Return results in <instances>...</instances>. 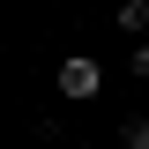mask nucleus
<instances>
[{"instance_id": "nucleus-5", "label": "nucleus", "mask_w": 149, "mask_h": 149, "mask_svg": "<svg viewBox=\"0 0 149 149\" xmlns=\"http://www.w3.org/2000/svg\"><path fill=\"white\" fill-rule=\"evenodd\" d=\"M67 149H74V142H67Z\"/></svg>"}, {"instance_id": "nucleus-3", "label": "nucleus", "mask_w": 149, "mask_h": 149, "mask_svg": "<svg viewBox=\"0 0 149 149\" xmlns=\"http://www.w3.org/2000/svg\"><path fill=\"white\" fill-rule=\"evenodd\" d=\"M119 142H127V149H149V112H142V119H127V127H119Z\"/></svg>"}, {"instance_id": "nucleus-1", "label": "nucleus", "mask_w": 149, "mask_h": 149, "mask_svg": "<svg viewBox=\"0 0 149 149\" xmlns=\"http://www.w3.org/2000/svg\"><path fill=\"white\" fill-rule=\"evenodd\" d=\"M104 90V60H60V97H67V104H90V97Z\"/></svg>"}, {"instance_id": "nucleus-2", "label": "nucleus", "mask_w": 149, "mask_h": 149, "mask_svg": "<svg viewBox=\"0 0 149 149\" xmlns=\"http://www.w3.org/2000/svg\"><path fill=\"white\" fill-rule=\"evenodd\" d=\"M119 30H149V0H127L119 8Z\"/></svg>"}, {"instance_id": "nucleus-4", "label": "nucleus", "mask_w": 149, "mask_h": 149, "mask_svg": "<svg viewBox=\"0 0 149 149\" xmlns=\"http://www.w3.org/2000/svg\"><path fill=\"white\" fill-rule=\"evenodd\" d=\"M127 67H134V74L149 82V45H134V52H127Z\"/></svg>"}]
</instances>
